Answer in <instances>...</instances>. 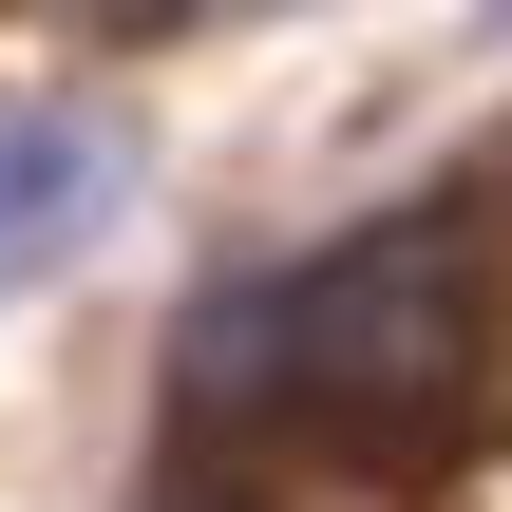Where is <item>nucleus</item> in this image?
Segmentation results:
<instances>
[{"mask_svg": "<svg viewBox=\"0 0 512 512\" xmlns=\"http://www.w3.org/2000/svg\"><path fill=\"white\" fill-rule=\"evenodd\" d=\"M494 361V266L456 247V209H380L304 266H247L209 285L190 323V380L247 399V418H342V437H437Z\"/></svg>", "mask_w": 512, "mask_h": 512, "instance_id": "nucleus-1", "label": "nucleus"}, {"mask_svg": "<svg viewBox=\"0 0 512 512\" xmlns=\"http://www.w3.org/2000/svg\"><path fill=\"white\" fill-rule=\"evenodd\" d=\"M133 209V133L114 114H0V304L19 285H57V266H95V228Z\"/></svg>", "mask_w": 512, "mask_h": 512, "instance_id": "nucleus-2", "label": "nucleus"}]
</instances>
